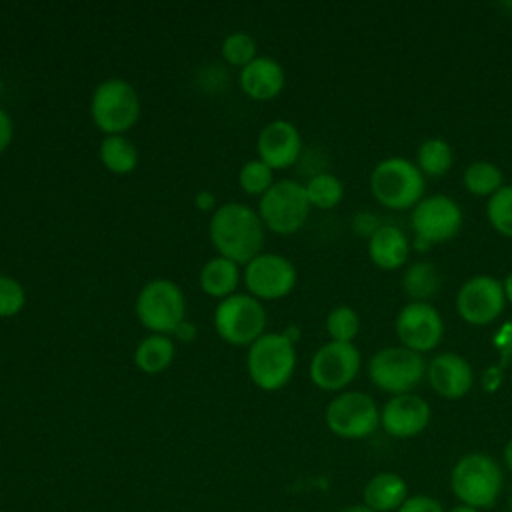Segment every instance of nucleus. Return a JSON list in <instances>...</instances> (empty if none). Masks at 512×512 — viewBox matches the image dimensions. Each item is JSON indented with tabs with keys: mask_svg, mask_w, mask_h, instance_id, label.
<instances>
[{
	"mask_svg": "<svg viewBox=\"0 0 512 512\" xmlns=\"http://www.w3.org/2000/svg\"><path fill=\"white\" fill-rule=\"evenodd\" d=\"M220 54L226 60V64L234 66V68H244L246 64H250L258 54H256V40L242 30L230 32L220 46Z\"/></svg>",
	"mask_w": 512,
	"mask_h": 512,
	"instance_id": "obj_31",
	"label": "nucleus"
},
{
	"mask_svg": "<svg viewBox=\"0 0 512 512\" xmlns=\"http://www.w3.org/2000/svg\"><path fill=\"white\" fill-rule=\"evenodd\" d=\"M454 162V154L452 148L448 144V140L440 138V136H432L426 138L418 150H416V160L414 164L418 166V170L430 178H440L444 176Z\"/></svg>",
	"mask_w": 512,
	"mask_h": 512,
	"instance_id": "obj_26",
	"label": "nucleus"
},
{
	"mask_svg": "<svg viewBox=\"0 0 512 512\" xmlns=\"http://www.w3.org/2000/svg\"><path fill=\"white\" fill-rule=\"evenodd\" d=\"M396 512H444V508L436 498L426 494H416V496H408Z\"/></svg>",
	"mask_w": 512,
	"mask_h": 512,
	"instance_id": "obj_34",
	"label": "nucleus"
},
{
	"mask_svg": "<svg viewBox=\"0 0 512 512\" xmlns=\"http://www.w3.org/2000/svg\"><path fill=\"white\" fill-rule=\"evenodd\" d=\"M508 504H510V512H512V494H510V500H508Z\"/></svg>",
	"mask_w": 512,
	"mask_h": 512,
	"instance_id": "obj_43",
	"label": "nucleus"
},
{
	"mask_svg": "<svg viewBox=\"0 0 512 512\" xmlns=\"http://www.w3.org/2000/svg\"><path fill=\"white\" fill-rule=\"evenodd\" d=\"M464 216L460 204L444 194L422 198L410 212V226L420 248L444 244L458 236Z\"/></svg>",
	"mask_w": 512,
	"mask_h": 512,
	"instance_id": "obj_11",
	"label": "nucleus"
},
{
	"mask_svg": "<svg viewBox=\"0 0 512 512\" xmlns=\"http://www.w3.org/2000/svg\"><path fill=\"white\" fill-rule=\"evenodd\" d=\"M310 210L304 184L292 178L274 182L258 200V216L264 228L276 234L298 232L306 224Z\"/></svg>",
	"mask_w": 512,
	"mask_h": 512,
	"instance_id": "obj_7",
	"label": "nucleus"
},
{
	"mask_svg": "<svg viewBox=\"0 0 512 512\" xmlns=\"http://www.w3.org/2000/svg\"><path fill=\"white\" fill-rule=\"evenodd\" d=\"M140 96L124 78L102 80L90 96V118L104 136L126 134L140 118Z\"/></svg>",
	"mask_w": 512,
	"mask_h": 512,
	"instance_id": "obj_5",
	"label": "nucleus"
},
{
	"mask_svg": "<svg viewBox=\"0 0 512 512\" xmlns=\"http://www.w3.org/2000/svg\"><path fill=\"white\" fill-rule=\"evenodd\" d=\"M426 190V178L404 156H388L380 160L370 174V192L378 204L390 210H412Z\"/></svg>",
	"mask_w": 512,
	"mask_h": 512,
	"instance_id": "obj_2",
	"label": "nucleus"
},
{
	"mask_svg": "<svg viewBox=\"0 0 512 512\" xmlns=\"http://www.w3.org/2000/svg\"><path fill=\"white\" fill-rule=\"evenodd\" d=\"M504 464H506V468L512 472V438L506 442V446H504Z\"/></svg>",
	"mask_w": 512,
	"mask_h": 512,
	"instance_id": "obj_40",
	"label": "nucleus"
},
{
	"mask_svg": "<svg viewBox=\"0 0 512 512\" xmlns=\"http://www.w3.org/2000/svg\"><path fill=\"white\" fill-rule=\"evenodd\" d=\"M462 184L472 196L490 198L504 186V174L496 164L488 160H476L466 166Z\"/></svg>",
	"mask_w": 512,
	"mask_h": 512,
	"instance_id": "obj_27",
	"label": "nucleus"
},
{
	"mask_svg": "<svg viewBox=\"0 0 512 512\" xmlns=\"http://www.w3.org/2000/svg\"><path fill=\"white\" fill-rule=\"evenodd\" d=\"M430 418V404L414 392L392 396L380 408V426L386 434L400 440L422 434L428 428Z\"/></svg>",
	"mask_w": 512,
	"mask_h": 512,
	"instance_id": "obj_16",
	"label": "nucleus"
},
{
	"mask_svg": "<svg viewBox=\"0 0 512 512\" xmlns=\"http://www.w3.org/2000/svg\"><path fill=\"white\" fill-rule=\"evenodd\" d=\"M362 366L360 350L348 342H326L310 360V380L316 388L326 392H344L358 376Z\"/></svg>",
	"mask_w": 512,
	"mask_h": 512,
	"instance_id": "obj_12",
	"label": "nucleus"
},
{
	"mask_svg": "<svg viewBox=\"0 0 512 512\" xmlns=\"http://www.w3.org/2000/svg\"><path fill=\"white\" fill-rule=\"evenodd\" d=\"M246 370L250 380L264 392L284 388L296 370L294 340L282 332H264L248 346Z\"/></svg>",
	"mask_w": 512,
	"mask_h": 512,
	"instance_id": "obj_3",
	"label": "nucleus"
},
{
	"mask_svg": "<svg viewBox=\"0 0 512 512\" xmlns=\"http://www.w3.org/2000/svg\"><path fill=\"white\" fill-rule=\"evenodd\" d=\"M26 304L24 286L6 274H0V318L16 316Z\"/></svg>",
	"mask_w": 512,
	"mask_h": 512,
	"instance_id": "obj_33",
	"label": "nucleus"
},
{
	"mask_svg": "<svg viewBox=\"0 0 512 512\" xmlns=\"http://www.w3.org/2000/svg\"><path fill=\"white\" fill-rule=\"evenodd\" d=\"M326 424L332 434L346 440H362L380 426V408L360 390L338 392L326 406Z\"/></svg>",
	"mask_w": 512,
	"mask_h": 512,
	"instance_id": "obj_10",
	"label": "nucleus"
},
{
	"mask_svg": "<svg viewBox=\"0 0 512 512\" xmlns=\"http://www.w3.org/2000/svg\"><path fill=\"white\" fill-rule=\"evenodd\" d=\"M506 306L502 280L478 274L468 278L456 294V310L470 326H488L500 318Z\"/></svg>",
	"mask_w": 512,
	"mask_h": 512,
	"instance_id": "obj_14",
	"label": "nucleus"
},
{
	"mask_svg": "<svg viewBox=\"0 0 512 512\" xmlns=\"http://www.w3.org/2000/svg\"><path fill=\"white\" fill-rule=\"evenodd\" d=\"M402 288L410 302H430L440 288V272L436 264L428 260H416L410 264L402 276Z\"/></svg>",
	"mask_w": 512,
	"mask_h": 512,
	"instance_id": "obj_25",
	"label": "nucleus"
},
{
	"mask_svg": "<svg viewBox=\"0 0 512 512\" xmlns=\"http://www.w3.org/2000/svg\"><path fill=\"white\" fill-rule=\"evenodd\" d=\"M448 512H480L478 508H472V506H466V504H458V506H454L452 510H448Z\"/></svg>",
	"mask_w": 512,
	"mask_h": 512,
	"instance_id": "obj_42",
	"label": "nucleus"
},
{
	"mask_svg": "<svg viewBox=\"0 0 512 512\" xmlns=\"http://www.w3.org/2000/svg\"><path fill=\"white\" fill-rule=\"evenodd\" d=\"M12 136H14L12 116L4 108H0V154L10 146Z\"/></svg>",
	"mask_w": 512,
	"mask_h": 512,
	"instance_id": "obj_35",
	"label": "nucleus"
},
{
	"mask_svg": "<svg viewBox=\"0 0 512 512\" xmlns=\"http://www.w3.org/2000/svg\"><path fill=\"white\" fill-rule=\"evenodd\" d=\"M302 152V136L290 120L268 122L256 138V158L272 170H286L296 164Z\"/></svg>",
	"mask_w": 512,
	"mask_h": 512,
	"instance_id": "obj_17",
	"label": "nucleus"
},
{
	"mask_svg": "<svg viewBox=\"0 0 512 512\" xmlns=\"http://www.w3.org/2000/svg\"><path fill=\"white\" fill-rule=\"evenodd\" d=\"M216 334L232 346L254 344L266 328L264 304L248 292H236L218 302L212 316Z\"/></svg>",
	"mask_w": 512,
	"mask_h": 512,
	"instance_id": "obj_8",
	"label": "nucleus"
},
{
	"mask_svg": "<svg viewBox=\"0 0 512 512\" xmlns=\"http://www.w3.org/2000/svg\"><path fill=\"white\" fill-rule=\"evenodd\" d=\"M326 332L334 342L354 344V338L360 332V316L352 306L340 304L332 308L326 316Z\"/></svg>",
	"mask_w": 512,
	"mask_h": 512,
	"instance_id": "obj_29",
	"label": "nucleus"
},
{
	"mask_svg": "<svg viewBox=\"0 0 512 512\" xmlns=\"http://www.w3.org/2000/svg\"><path fill=\"white\" fill-rule=\"evenodd\" d=\"M208 236L218 256L246 266L262 252L264 224L258 210L242 202H224L212 210Z\"/></svg>",
	"mask_w": 512,
	"mask_h": 512,
	"instance_id": "obj_1",
	"label": "nucleus"
},
{
	"mask_svg": "<svg viewBox=\"0 0 512 512\" xmlns=\"http://www.w3.org/2000/svg\"><path fill=\"white\" fill-rule=\"evenodd\" d=\"M274 182V170L260 158L246 160L238 170V184L250 196H262Z\"/></svg>",
	"mask_w": 512,
	"mask_h": 512,
	"instance_id": "obj_32",
	"label": "nucleus"
},
{
	"mask_svg": "<svg viewBox=\"0 0 512 512\" xmlns=\"http://www.w3.org/2000/svg\"><path fill=\"white\" fill-rule=\"evenodd\" d=\"M338 512H374V510H370V508L364 506V504H354V506L342 508V510H338Z\"/></svg>",
	"mask_w": 512,
	"mask_h": 512,
	"instance_id": "obj_41",
	"label": "nucleus"
},
{
	"mask_svg": "<svg viewBox=\"0 0 512 512\" xmlns=\"http://www.w3.org/2000/svg\"><path fill=\"white\" fill-rule=\"evenodd\" d=\"M194 326L192 324H188V320H184L172 334H176V338H180V340H192L194 338Z\"/></svg>",
	"mask_w": 512,
	"mask_h": 512,
	"instance_id": "obj_37",
	"label": "nucleus"
},
{
	"mask_svg": "<svg viewBox=\"0 0 512 512\" xmlns=\"http://www.w3.org/2000/svg\"><path fill=\"white\" fill-rule=\"evenodd\" d=\"M306 196L312 208L332 210L344 198V184L332 172H318L306 184Z\"/></svg>",
	"mask_w": 512,
	"mask_h": 512,
	"instance_id": "obj_28",
	"label": "nucleus"
},
{
	"mask_svg": "<svg viewBox=\"0 0 512 512\" xmlns=\"http://www.w3.org/2000/svg\"><path fill=\"white\" fill-rule=\"evenodd\" d=\"M196 200H198V206H200L202 210L214 208V198H212V194H210V192H200Z\"/></svg>",
	"mask_w": 512,
	"mask_h": 512,
	"instance_id": "obj_38",
	"label": "nucleus"
},
{
	"mask_svg": "<svg viewBox=\"0 0 512 512\" xmlns=\"http://www.w3.org/2000/svg\"><path fill=\"white\" fill-rule=\"evenodd\" d=\"M486 216L498 234L512 238V184H504L488 198Z\"/></svg>",
	"mask_w": 512,
	"mask_h": 512,
	"instance_id": "obj_30",
	"label": "nucleus"
},
{
	"mask_svg": "<svg viewBox=\"0 0 512 512\" xmlns=\"http://www.w3.org/2000/svg\"><path fill=\"white\" fill-rule=\"evenodd\" d=\"M242 92L258 102L274 100L286 84V72L282 64L272 56H256L240 70L238 76Z\"/></svg>",
	"mask_w": 512,
	"mask_h": 512,
	"instance_id": "obj_19",
	"label": "nucleus"
},
{
	"mask_svg": "<svg viewBox=\"0 0 512 512\" xmlns=\"http://www.w3.org/2000/svg\"><path fill=\"white\" fill-rule=\"evenodd\" d=\"M504 284V294H506V302L512 304V270L508 272V276L502 280Z\"/></svg>",
	"mask_w": 512,
	"mask_h": 512,
	"instance_id": "obj_39",
	"label": "nucleus"
},
{
	"mask_svg": "<svg viewBox=\"0 0 512 512\" xmlns=\"http://www.w3.org/2000/svg\"><path fill=\"white\" fill-rule=\"evenodd\" d=\"M372 384L392 396L412 392L426 376L424 356L404 346H386L372 354L368 362Z\"/></svg>",
	"mask_w": 512,
	"mask_h": 512,
	"instance_id": "obj_9",
	"label": "nucleus"
},
{
	"mask_svg": "<svg viewBox=\"0 0 512 512\" xmlns=\"http://www.w3.org/2000/svg\"><path fill=\"white\" fill-rule=\"evenodd\" d=\"M98 158L108 172L124 176L138 166V148L126 134L104 136L98 148Z\"/></svg>",
	"mask_w": 512,
	"mask_h": 512,
	"instance_id": "obj_24",
	"label": "nucleus"
},
{
	"mask_svg": "<svg viewBox=\"0 0 512 512\" xmlns=\"http://www.w3.org/2000/svg\"><path fill=\"white\" fill-rule=\"evenodd\" d=\"M2 88H4V86H2V78H0V96H2Z\"/></svg>",
	"mask_w": 512,
	"mask_h": 512,
	"instance_id": "obj_44",
	"label": "nucleus"
},
{
	"mask_svg": "<svg viewBox=\"0 0 512 512\" xmlns=\"http://www.w3.org/2000/svg\"><path fill=\"white\" fill-rule=\"evenodd\" d=\"M248 294L262 300H280L296 286L294 264L276 252H260L252 258L242 272Z\"/></svg>",
	"mask_w": 512,
	"mask_h": 512,
	"instance_id": "obj_13",
	"label": "nucleus"
},
{
	"mask_svg": "<svg viewBox=\"0 0 512 512\" xmlns=\"http://www.w3.org/2000/svg\"><path fill=\"white\" fill-rule=\"evenodd\" d=\"M426 378L438 396L458 400L470 392L474 370L464 356L456 352H440L426 364Z\"/></svg>",
	"mask_w": 512,
	"mask_h": 512,
	"instance_id": "obj_18",
	"label": "nucleus"
},
{
	"mask_svg": "<svg viewBox=\"0 0 512 512\" xmlns=\"http://www.w3.org/2000/svg\"><path fill=\"white\" fill-rule=\"evenodd\" d=\"M408 498L406 480L396 472L374 474L362 492V504L374 512L398 510Z\"/></svg>",
	"mask_w": 512,
	"mask_h": 512,
	"instance_id": "obj_21",
	"label": "nucleus"
},
{
	"mask_svg": "<svg viewBox=\"0 0 512 512\" xmlns=\"http://www.w3.org/2000/svg\"><path fill=\"white\" fill-rule=\"evenodd\" d=\"M176 356V346L170 336L150 334L142 338L134 350L136 368L144 374H160L170 368Z\"/></svg>",
	"mask_w": 512,
	"mask_h": 512,
	"instance_id": "obj_23",
	"label": "nucleus"
},
{
	"mask_svg": "<svg viewBox=\"0 0 512 512\" xmlns=\"http://www.w3.org/2000/svg\"><path fill=\"white\" fill-rule=\"evenodd\" d=\"M400 346L418 354L434 350L444 336V320L430 302H408L394 320Z\"/></svg>",
	"mask_w": 512,
	"mask_h": 512,
	"instance_id": "obj_15",
	"label": "nucleus"
},
{
	"mask_svg": "<svg viewBox=\"0 0 512 512\" xmlns=\"http://www.w3.org/2000/svg\"><path fill=\"white\" fill-rule=\"evenodd\" d=\"M240 278H242L240 266L224 256H214L206 260L198 272L200 290L218 300H224L236 294Z\"/></svg>",
	"mask_w": 512,
	"mask_h": 512,
	"instance_id": "obj_22",
	"label": "nucleus"
},
{
	"mask_svg": "<svg viewBox=\"0 0 512 512\" xmlns=\"http://www.w3.org/2000/svg\"><path fill=\"white\" fill-rule=\"evenodd\" d=\"M494 344L502 350L504 356L512 358V324H506V326L500 330V334H498V338L494 340Z\"/></svg>",
	"mask_w": 512,
	"mask_h": 512,
	"instance_id": "obj_36",
	"label": "nucleus"
},
{
	"mask_svg": "<svg viewBox=\"0 0 512 512\" xmlns=\"http://www.w3.org/2000/svg\"><path fill=\"white\" fill-rule=\"evenodd\" d=\"M134 310L150 334L170 336L186 320V298L176 282L154 278L140 288Z\"/></svg>",
	"mask_w": 512,
	"mask_h": 512,
	"instance_id": "obj_6",
	"label": "nucleus"
},
{
	"mask_svg": "<svg viewBox=\"0 0 512 512\" xmlns=\"http://www.w3.org/2000/svg\"><path fill=\"white\" fill-rule=\"evenodd\" d=\"M504 476L498 462L484 452H470L458 458L450 472V486L460 504L484 510L496 504Z\"/></svg>",
	"mask_w": 512,
	"mask_h": 512,
	"instance_id": "obj_4",
	"label": "nucleus"
},
{
	"mask_svg": "<svg viewBox=\"0 0 512 512\" xmlns=\"http://www.w3.org/2000/svg\"><path fill=\"white\" fill-rule=\"evenodd\" d=\"M368 256L380 270H398L408 262L410 240L402 228L380 224L372 236H368Z\"/></svg>",
	"mask_w": 512,
	"mask_h": 512,
	"instance_id": "obj_20",
	"label": "nucleus"
}]
</instances>
